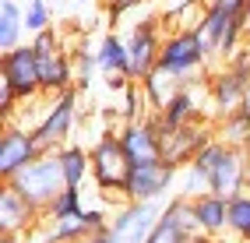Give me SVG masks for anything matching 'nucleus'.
<instances>
[{"mask_svg": "<svg viewBox=\"0 0 250 243\" xmlns=\"http://www.w3.org/2000/svg\"><path fill=\"white\" fill-rule=\"evenodd\" d=\"M208 187L222 198H236V194L250 190V169H247V152L226 144V152L219 155V162L208 173Z\"/></svg>", "mask_w": 250, "mask_h": 243, "instance_id": "14", "label": "nucleus"}, {"mask_svg": "<svg viewBox=\"0 0 250 243\" xmlns=\"http://www.w3.org/2000/svg\"><path fill=\"white\" fill-rule=\"evenodd\" d=\"M152 120H155V127H159V134H166V131H173V127L194 123V120H205V113H201L197 95L190 92V85H183L162 109H152Z\"/></svg>", "mask_w": 250, "mask_h": 243, "instance_id": "17", "label": "nucleus"}, {"mask_svg": "<svg viewBox=\"0 0 250 243\" xmlns=\"http://www.w3.org/2000/svg\"><path fill=\"white\" fill-rule=\"evenodd\" d=\"M243 152H247V169H250V144H247V148H243Z\"/></svg>", "mask_w": 250, "mask_h": 243, "instance_id": "43", "label": "nucleus"}, {"mask_svg": "<svg viewBox=\"0 0 250 243\" xmlns=\"http://www.w3.org/2000/svg\"><path fill=\"white\" fill-rule=\"evenodd\" d=\"M0 243H21L18 233H0Z\"/></svg>", "mask_w": 250, "mask_h": 243, "instance_id": "39", "label": "nucleus"}, {"mask_svg": "<svg viewBox=\"0 0 250 243\" xmlns=\"http://www.w3.org/2000/svg\"><path fill=\"white\" fill-rule=\"evenodd\" d=\"M148 4H155V0H148Z\"/></svg>", "mask_w": 250, "mask_h": 243, "instance_id": "47", "label": "nucleus"}, {"mask_svg": "<svg viewBox=\"0 0 250 243\" xmlns=\"http://www.w3.org/2000/svg\"><path fill=\"white\" fill-rule=\"evenodd\" d=\"M215 138H222L232 148H247L250 144V117L243 109H236V113H229V117L215 120Z\"/></svg>", "mask_w": 250, "mask_h": 243, "instance_id": "25", "label": "nucleus"}, {"mask_svg": "<svg viewBox=\"0 0 250 243\" xmlns=\"http://www.w3.org/2000/svg\"><path fill=\"white\" fill-rule=\"evenodd\" d=\"M194 212H197V225H201V233L219 240L229 233V198H222V194H201V198H194Z\"/></svg>", "mask_w": 250, "mask_h": 243, "instance_id": "18", "label": "nucleus"}, {"mask_svg": "<svg viewBox=\"0 0 250 243\" xmlns=\"http://www.w3.org/2000/svg\"><path fill=\"white\" fill-rule=\"evenodd\" d=\"M120 95H124V109H120V120H124V123H130V120H145V117H148L152 102H148L141 81H130L127 92H120Z\"/></svg>", "mask_w": 250, "mask_h": 243, "instance_id": "27", "label": "nucleus"}, {"mask_svg": "<svg viewBox=\"0 0 250 243\" xmlns=\"http://www.w3.org/2000/svg\"><path fill=\"white\" fill-rule=\"evenodd\" d=\"M95 60L103 74H130V50L120 32H106L95 46Z\"/></svg>", "mask_w": 250, "mask_h": 243, "instance_id": "20", "label": "nucleus"}, {"mask_svg": "<svg viewBox=\"0 0 250 243\" xmlns=\"http://www.w3.org/2000/svg\"><path fill=\"white\" fill-rule=\"evenodd\" d=\"M39 81H42V99H57L67 88H74V53H67V50L42 53L39 57Z\"/></svg>", "mask_w": 250, "mask_h": 243, "instance_id": "16", "label": "nucleus"}, {"mask_svg": "<svg viewBox=\"0 0 250 243\" xmlns=\"http://www.w3.org/2000/svg\"><path fill=\"white\" fill-rule=\"evenodd\" d=\"M60 169H63V183L67 187H85V180H92V155L88 148H81L74 141H63L57 148Z\"/></svg>", "mask_w": 250, "mask_h": 243, "instance_id": "21", "label": "nucleus"}, {"mask_svg": "<svg viewBox=\"0 0 250 243\" xmlns=\"http://www.w3.org/2000/svg\"><path fill=\"white\" fill-rule=\"evenodd\" d=\"M116 134H120V144H124V152L130 159V166H134V162H155V159H162V134H159V127H155L152 117L130 120Z\"/></svg>", "mask_w": 250, "mask_h": 243, "instance_id": "15", "label": "nucleus"}, {"mask_svg": "<svg viewBox=\"0 0 250 243\" xmlns=\"http://www.w3.org/2000/svg\"><path fill=\"white\" fill-rule=\"evenodd\" d=\"M109 212L106 208H85V225H88V233H103V229H109Z\"/></svg>", "mask_w": 250, "mask_h": 243, "instance_id": "33", "label": "nucleus"}, {"mask_svg": "<svg viewBox=\"0 0 250 243\" xmlns=\"http://www.w3.org/2000/svg\"><path fill=\"white\" fill-rule=\"evenodd\" d=\"M88 155H92V180H95V187L106 190V194H120L127 173H130V159H127L124 144H120V134L106 131L88 148Z\"/></svg>", "mask_w": 250, "mask_h": 243, "instance_id": "5", "label": "nucleus"}, {"mask_svg": "<svg viewBox=\"0 0 250 243\" xmlns=\"http://www.w3.org/2000/svg\"><path fill=\"white\" fill-rule=\"evenodd\" d=\"M99 71V60H95V50H88V42H81L74 50V88H92V81Z\"/></svg>", "mask_w": 250, "mask_h": 243, "instance_id": "28", "label": "nucleus"}, {"mask_svg": "<svg viewBox=\"0 0 250 243\" xmlns=\"http://www.w3.org/2000/svg\"><path fill=\"white\" fill-rule=\"evenodd\" d=\"M141 4H148V0H106V14H109V21H120L124 14L138 11Z\"/></svg>", "mask_w": 250, "mask_h": 243, "instance_id": "32", "label": "nucleus"}, {"mask_svg": "<svg viewBox=\"0 0 250 243\" xmlns=\"http://www.w3.org/2000/svg\"><path fill=\"white\" fill-rule=\"evenodd\" d=\"M247 18H250V0H247Z\"/></svg>", "mask_w": 250, "mask_h": 243, "instance_id": "46", "label": "nucleus"}, {"mask_svg": "<svg viewBox=\"0 0 250 243\" xmlns=\"http://www.w3.org/2000/svg\"><path fill=\"white\" fill-rule=\"evenodd\" d=\"M78 243H113V240H109V229H103V233H88L85 240H78Z\"/></svg>", "mask_w": 250, "mask_h": 243, "instance_id": "38", "label": "nucleus"}, {"mask_svg": "<svg viewBox=\"0 0 250 243\" xmlns=\"http://www.w3.org/2000/svg\"><path fill=\"white\" fill-rule=\"evenodd\" d=\"M21 243H46L39 233H28V236H21Z\"/></svg>", "mask_w": 250, "mask_h": 243, "instance_id": "40", "label": "nucleus"}, {"mask_svg": "<svg viewBox=\"0 0 250 243\" xmlns=\"http://www.w3.org/2000/svg\"><path fill=\"white\" fill-rule=\"evenodd\" d=\"M208 173H201L190 162V166L180 169V183H176V194H183V198H201V194H208Z\"/></svg>", "mask_w": 250, "mask_h": 243, "instance_id": "29", "label": "nucleus"}, {"mask_svg": "<svg viewBox=\"0 0 250 243\" xmlns=\"http://www.w3.org/2000/svg\"><path fill=\"white\" fill-rule=\"evenodd\" d=\"M211 243H226V236H219V240H211Z\"/></svg>", "mask_w": 250, "mask_h": 243, "instance_id": "44", "label": "nucleus"}, {"mask_svg": "<svg viewBox=\"0 0 250 243\" xmlns=\"http://www.w3.org/2000/svg\"><path fill=\"white\" fill-rule=\"evenodd\" d=\"M7 183L18 190L21 198H28L32 204H39V208H49V201L67 187V183H63V169H60L57 152H46L36 162H28V166L14 176V180H7Z\"/></svg>", "mask_w": 250, "mask_h": 243, "instance_id": "3", "label": "nucleus"}, {"mask_svg": "<svg viewBox=\"0 0 250 243\" xmlns=\"http://www.w3.org/2000/svg\"><path fill=\"white\" fill-rule=\"evenodd\" d=\"M46 219V208L32 204L28 198H21L11 183L0 187V233H18V236H28L36 233Z\"/></svg>", "mask_w": 250, "mask_h": 243, "instance_id": "12", "label": "nucleus"}, {"mask_svg": "<svg viewBox=\"0 0 250 243\" xmlns=\"http://www.w3.org/2000/svg\"><path fill=\"white\" fill-rule=\"evenodd\" d=\"M159 215H162L159 201H124L109 219V240L113 243H148Z\"/></svg>", "mask_w": 250, "mask_h": 243, "instance_id": "6", "label": "nucleus"}, {"mask_svg": "<svg viewBox=\"0 0 250 243\" xmlns=\"http://www.w3.org/2000/svg\"><path fill=\"white\" fill-rule=\"evenodd\" d=\"M197 236H201V225H197L194 198L173 194V198L162 204V215H159L148 243H194Z\"/></svg>", "mask_w": 250, "mask_h": 243, "instance_id": "7", "label": "nucleus"}, {"mask_svg": "<svg viewBox=\"0 0 250 243\" xmlns=\"http://www.w3.org/2000/svg\"><path fill=\"white\" fill-rule=\"evenodd\" d=\"M0 85L11 88L21 102L42 95L39 57H36V46H32V42H21V46H14V50L0 53Z\"/></svg>", "mask_w": 250, "mask_h": 243, "instance_id": "4", "label": "nucleus"}, {"mask_svg": "<svg viewBox=\"0 0 250 243\" xmlns=\"http://www.w3.org/2000/svg\"><path fill=\"white\" fill-rule=\"evenodd\" d=\"M25 28L32 36L42 28H53V4L49 0H28L25 4Z\"/></svg>", "mask_w": 250, "mask_h": 243, "instance_id": "31", "label": "nucleus"}, {"mask_svg": "<svg viewBox=\"0 0 250 243\" xmlns=\"http://www.w3.org/2000/svg\"><path fill=\"white\" fill-rule=\"evenodd\" d=\"M247 243H250V240H247Z\"/></svg>", "mask_w": 250, "mask_h": 243, "instance_id": "48", "label": "nucleus"}, {"mask_svg": "<svg viewBox=\"0 0 250 243\" xmlns=\"http://www.w3.org/2000/svg\"><path fill=\"white\" fill-rule=\"evenodd\" d=\"M18 102H21L18 95H14L11 88L0 85V113H4V120H11V117H14V106H18Z\"/></svg>", "mask_w": 250, "mask_h": 243, "instance_id": "35", "label": "nucleus"}, {"mask_svg": "<svg viewBox=\"0 0 250 243\" xmlns=\"http://www.w3.org/2000/svg\"><path fill=\"white\" fill-rule=\"evenodd\" d=\"M42 152V144L36 138V131H25V127H14L7 123L4 127V138H0V180H14L28 162H36Z\"/></svg>", "mask_w": 250, "mask_h": 243, "instance_id": "11", "label": "nucleus"}, {"mask_svg": "<svg viewBox=\"0 0 250 243\" xmlns=\"http://www.w3.org/2000/svg\"><path fill=\"white\" fill-rule=\"evenodd\" d=\"M226 63H229V67H232V71H236V74H243V78H250V46H240V50H236V53H232V57H229Z\"/></svg>", "mask_w": 250, "mask_h": 243, "instance_id": "34", "label": "nucleus"}, {"mask_svg": "<svg viewBox=\"0 0 250 243\" xmlns=\"http://www.w3.org/2000/svg\"><path fill=\"white\" fill-rule=\"evenodd\" d=\"M229 18H232V14L222 11L219 4H211V0H205V4H201V14H197V25H194V28L201 32V39L208 42L211 57L219 53V42H222L226 28H229Z\"/></svg>", "mask_w": 250, "mask_h": 243, "instance_id": "23", "label": "nucleus"}, {"mask_svg": "<svg viewBox=\"0 0 250 243\" xmlns=\"http://www.w3.org/2000/svg\"><path fill=\"white\" fill-rule=\"evenodd\" d=\"M211 4H219L229 14H247V0H211Z\"/></svg>", "mask_w": 250, "mask_h": 243, "instance_id": "37", "label": "nucleus"}, {"mask_svg": "<svg viewBox=\"0 0 250 243\" xmlns=\"http://www.w3.org/2000/svg\"><path fill=\"white\" fill-rule=\"evenodd\" d=\"M85 212V198H81V187H63L53 201H49L46 215H78Z\"/></svg>", "mask_w": 250, "mask_h": 243, "instance_id": "30", "label": "nucleus"}, {"mask_svg": "<svg viewBox=\"0 0 250 243\" xmlns=\"http://www.w3.org/2000/svg\"><path fill=\"white\" fill-rule=\"evenodd\" d=\"M229 236H236L240 243L250 240V190L229 198Z\"/></svg>", "mask_w": 250, "mask_h": 243, "instance_id": "26", "label": "nucleus"}, {"mask_svg": "<svg viewBox=\"0 0 250 243\" xmlns=\"http://www.w3.org/2000/svg\"><path fill=\"white\" fill-rule=\"evenodd\" d=\"M162 21L166 18H155V14H148V18L134 21L127 36V50H130V78L141 81L152 67H159V53H162Z\"/></svg>", "mask_w": 250, "mask_h": 243, "instance_id": "9", "label": "nucleus"}, {"mask_svg": "<svg viewBox=\"0 0 250 243\" xmlns=\"http://www.w3.org/2000/svg\"><path fill=\"white\" fill-rule=\"evenodd\" d=\"M205 81H208V106L215 109V120L236 113V109L243 106V99H247V88H250V78L236 74L229 63H226L222 71H211ZM215 120H211V123H215Z\"/></svg>", "mask_w": 250, "mask_h": 243, "instance_id": "13", "label": "nucleus"}, {"mask_svg": "<svg viewBox=\"0 0 250 243\" xmlns=\"http://www.w3.org/2000/svg\"><path fill=\"white\" fill-rule=\"evenodd\" d=\"M103 78H106V88L109 92H127V85L134 81L130 74H103Z\"/></svg>", "mask_w": 250, "mask_h": 243, "instance_id": "36", "label": "nucleus"}, {"mask_svg": "<svg viewBox=\"0 0 250 243\" xmlns=\"http://www.w3.org/2000/svg\"><path fill=\"white\" fill-rule=\"evenodd\" d=\"M211 60L208 42L201 39V32L194 25H180L173 32H166L162 39V53H159V67H166L169 74H176L183 85H190L194 74H201Z\"/></svg>", "mask_w": 250, "mask_h": 243, "instance_id": "1", "label": "nucleus"}, {"mask_svg": "<svg viewBox=\"0 0 250 243\" xmlns=\"http://www.w3.org/2000/svg\"><path fill=\"white\" fill-rule=\"evenodd\" d=\"M208 141H215V123L208 120H194V123H183V127H173V131L162 134V159L169 166L183 169L197 159V152L205 148Z\"/></svg>", "mask_w": 250, "mask_h": 243, "instance_id": "10", "label": "nucleus"}, {"mask_svg": "<svg viewBox=\"0 0 250 243\" xmlns=\"http://www.w3.org/2000/svg\"><path fill=\"white\" fill-rule=\"evenodd\" d=\"M36 233H39L46 243H78V240L88 236L85 212H78V215H46Z\"/></svg>", "mask_w": 250, "mask_h": 243, "instance_id": "19", "label": "nucleus"}, {"mask_svg": "<svg viewBox=\"0 0 250 243\" xmlns=\"http://www.w3.org/2000/svg\"><path fill=\"white\" fill-rule=\"evenodd\" d=\"M141 88H145V95H148V102H152V109H162V106L183 88V81H180L176 74H169L166 67H152V71L141 78Z\"/></svg>", "mask_w": 250, "mask_h": 243, "instance_id": "24", "label": "nucleus"}, {"mask_svg": "<svg viewBox=\"0 0 250 243\" xmlns=\"http://www.w3.org/2000/svg\"><path fill=\"white\" fill-rule=\"evenodd\" d=\"M194 243H211V236H205V233H201V236H197Z\"/></svg>", "mask_w": 250, "mask_h": 243, "instance_id": "42", "label": "nucleus"}, {"mask_svg": "<svg viewBox=\"0 0 250 243\" xmlns=\"http://www.w3.org/2000/svg\"><path fill=\"white\" fill-rule=\"evenodd\" d=\"M74 120H78V88H67L63 95H57V99H49L42 120L32 127L42 144V152H57L63 141L71 138L74 131Z\"/></svg>", "mask_w": 250, "mask_h": 243, "instance_id": "8", "label": "nucleus"}, {"mask_svg": "<svg viewBox=\"0 0 250 243\" xmlns=\"http://www.w3.org/2000/svg\"><path fill=\"white\" fill-rule=\"evenodd\" d=\"M25 7L18 0H0V53L25 42Z\"/></svg>", "mask_w": 250, "mask_h": 243, "instance_id": "22", "label": "nucleus"}, {"mask_svg": "<svg viewBox=\"0 0 250 243\" xmlns=\"http://www.w3.org/2000/svg\"><path fill=\"white\" fill-rule=\"evenodd\" d=\"M74 4H92V0H74Z\"/></svg>", "mask_w": 250, "mask_h": 243, "instance_id": "45", "label": "nucleus"}, {"mask_svg": "<svg viewBox=\"0 0 250 243\" xmlns=\"http://www.w3.org/2000/svg\"><path fill=\"white\" fill-rule=\"evenodd\" d=\"M243 113H247V117H250V88H247V99H243V106H240Z\"/></svg>", "mask_w": 250, "mask_h": 243, "instance_id": "41", "label": "nucleus"}, {"mask_svg": "<svg viewBox=\"0 0 250 243\" xmlns=\"http://www.w3.org/2000/svg\"><path fill=\"white\" fill-rule=\"evenodd\" d=\"M180 183V169L169 166L166 159H155V162H134L124 180V201H166L173 198V190Z\"/></svg>", "mask_w": 250, "mask_h": 243, "instance_id": "2", "label": "nucleus"}]
</instances>
